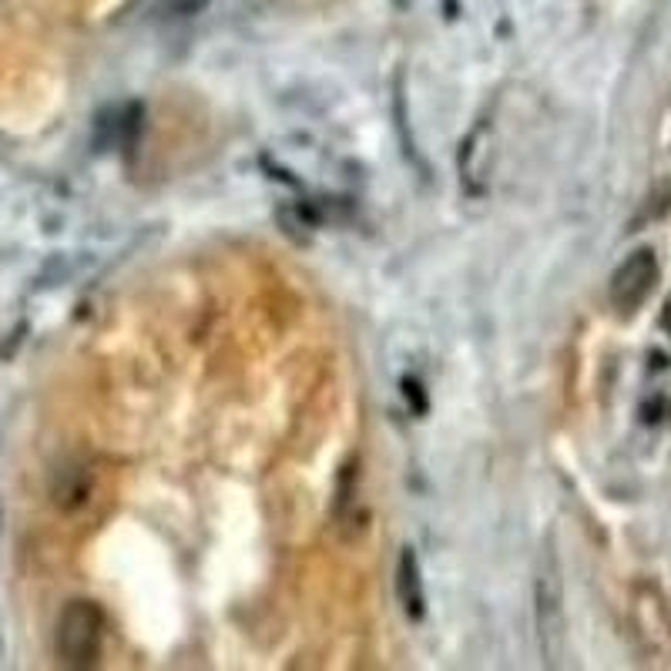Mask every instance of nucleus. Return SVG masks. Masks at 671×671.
<instances>
[{
  "instance_id": "f03ea898",
  "label": "nucleus",
  "mask_w": 671,
  "mask_h": 671,
  "mask_svg": "<svg viewBox=\"0 0 671 671\" xmlns=\"http://www.w3.org/2000/svg\"><path fill=\"white\" fill-rule=\"evenodd\" d=\"M658 286V256L651 248H635L631 256L615 269L608 296L621 316L638 312Z\"/></svg>"
},
{
  "instance_id": "39448f33",
  "label": "nucleus",
  "mask_w": 671,
  "mask_h": 671,
  "mask_svg": "<svg viewBox=\"0 0 671 671\" xmlns=\"http://www.w3.org/2000/svg\"><path fill=\"white\" fill-rule=\"evenodd\" d=\"M396 598L409 621H419L427 615V592H424V574H419V561L409 547L400 551L396 561Z\"/></svg>"
},
{
  "instance_id": "7ed1b4c3",
  "label": "nucleus",
  "mask_w": 671,
  "mask_h": 671,
  "mask_svg": "<svg viewBox=\"0 0 671 671\" xmlns=\"http://www.w3.org/2000/svg\"><path fill=\"white\" fill-rule=\"evenodd\" d=\"M561 628H564L561 567H557V557L547 554V557H544V567H541V574H537V635H541V651H544L547 664L557 661Z\"/></svg>"
},
{
  "instance_id": "423d86ee",
  "label": "nucleus",
  "mask_w": 671,
  "mask_h": 671,
  "mask_svg": "<svg viewBox=\"0 0 671 671\" xmlns=\"http://www.w3.org/2000/svg\"><path fill=\"white\" fill-rule=\"evenodd\" d=\"M661 329L671 336V296H668V302H664V309H661Z\"/></svg>"
},
{
  "instance_id": "f257e3e1",
  "label": "nucleus",
  "mask_w": 671,
  "mask_h": 671,
  "mask_svg": "<svg viewBox=\"0 0 671 671\" xmlns=\"http://www.w3.org/2000/svg\"><path fill=\"white\" fill-rule=\"evenodd\" d=\"M54 648L64 668H95L105 648V611L95 601L64 605L54 631Z\"/></svg>"
},
{
  "instance_id": "20e7f679",
  "label": "nucleus",
  "mask_w": 671,
  "mask_h": 671,
  "mask_svg": "<svg viewBox=\"0 0 671 671\" xmlns=\"http://www.w3.org/2000/svg\"><path fill=\"white\" fill-rule=\"evenodd\" d=\"M635 615H638V635L648 641V651L668 658L671 654V611L654 584L635 587Z\"/></svg>"
}]
</instances>
